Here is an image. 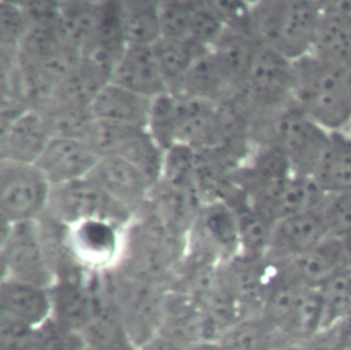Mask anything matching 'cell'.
Masks as SVG:
<instances>
[{
	"mask_svg": "<svg viewBox=\"0 0 351 350\" xmlns=\"http://www.w3.org/2000/svg\"><path fill=\"white\" fill-rule=\"evenodd\" d=\"M177 143L195 151L219 148L229 132V119L222 106L182 96H177Z\"/></svg>",
	"mask_w": 351,
	"mask_h": 350,
	"instance_id": "obj_14",
	"label": "cell"
},
{
	"mask_svg": "<svg viewBox=\"0 0 351 350\" xmlns=\"http://www.w3.org/2000/svg\"><path fill=\"white\" fill-rule=\"evenodd\" d=\"M0 313L38 328L52 317L51 291L26 281L1 279Z\"/></svg>",
	"mask_w": 351,
	"mask_h": 350,
	"instance_id": "obj_22",
	"label": "cell"
},
{
	"mask_svg": "<svg viewBox=\"0 0 351 350\" xmlns=\"http://www.w3.org/2000/svg\"><path fill=\"white\" fill-rule=\"evenodd\" d=\"M117 155L136 166L154 187L159 184L165 163V151L145 129L134 130L122 144Z\"/></svg>",
	"mask_w": 351,
	"mask_h": 350,
	"instance_id": "obj_30",
	"label": "cell"
},
{
	"mask_svg": "<svg viewBox=\"0 0 351 350\" xmlns=\"http://www.w3.org/2000/svg\"><path fill=\"white\" fill-rule=\"evenodd\" d=\"M99 15V1H59L58 34L75 54L92 40Z\"/></svg>",
	"mask_w": 351,
	"mask_h": 350,
	"instance_id": "obj_27",
	"label": "cell"
},
{
	"mask_svg": "<svg viewBox=\"0 0 351 350\" xmlns=\"http://www.w3.org/2000/svg\"><path fill=\"white\" fill-rule=\"evenodd\" d=\"M52 185L36 163L0 159V218L7 224L37 221L47 211Z\"/></svg>",
	"mask_w": 351,
	"mask_h": 350,
	"instance_id": "obj_7",
	"label": "cell"
},
{
	"mask_svg": "<svg viewBox=\"0 0 351 350\" xmlns=\"http://www.w3.org/2000/svg\"><path fill=\"white\" fill-rule=\"evenodd\" d=\"M318 210L328 237H341L351 232V192L325 194Z\"/></svg>",
	"mask_w": 351,
	"mask_h": 350,
	"instance_id": "obj_38",
	"label": "cell"
},
{
	"mask_svg": "<svg viewBox=\"0 0 351 350\" xmlns=\"http://www.w3.org/2000/svg\"><path fill=\"white\" fill-rule=\"evenodd\" d=\"M261 314L271 328L291 339L306 340L322 329L324 306L321 294L291 283L274 273Z\"/></svg>",
	"mask_w": 351,
	"mask_h": 350,
	"instance_id": "obj_5",
	"label": "cell"
},
{
	"mask_svg": "<svg viewBox=\"0 0 351 350\" xmlns=\"http://www.w3.org/2000/svg\"><path fill=\"white\" fill-rule=\"evenodd\" d=\"M326 237L318 209L293 214L274 224L265 258L271 265L280 264L308 251Z\"/></svg>",
	"mask_w": 351,
	"mask_h": 350,
	"instance_id": "obj_16",
	"label": "cell"
},
{
	"mask_svg": "<svg viewBox=\"0 0 351 350\" xmlns=\"http://www.w3.org/2000/svg\"><path fill=\"white\" fill-rule=\"evenodd\" d=\"M111 82L149 99L167 92L154 45H126Z\"/></svg>",
	"mask_w": 351,
	"mask_h": 350,
	"instance_id": "obj_21",
	"label": "cell"
},
{
	"mask_svg": "<svg viewBox=\"0 0 351 350\" xmlns=\"http://www.w3.org/2000/svg\"><path fill=\"white\" fill-rule=\"evenodd\" d=\"M29 32V21L18 1H0L1 63H15Z\"/></svg>",
	"mask_w": 351,
	"mask_h": 350,
	"instance_id": "obj_35",
	"label": "cell"
},
{
	"mask_svg": "<svg viewBox=\"0 0 351 350\" xmlns=\"http://www.w3.org/2000/svg\"><path fill=\"white\" fill-rule=\"evenodd\" d=\"M292 89L293 62L258 43L234 96L251 121L292 104Z\"/></svg>",
	"mask_w": 351,
	"mask_h": 350,
	"instance_id": "obj_4",
	"label": "cell"
},
{
	"mask_svg": "<svg viewBox=\"0 0 351 350\" xmlns=\"http://www.w3.org/2000/svg\"><path fill=\"white\" fill-rule=\"evenodd\" d=\"M99 159L82 139L52 137L36 165L53 187L88 177Z\"/></svg>",
	"mask_w": 351,
	"mask_h": 350,
	"instance_id": "obj_17",
	"label": "cell"
},
{
	"mask_svg": "<svg viewBox=\"0 0 351 350\" xmlns=\"http://www.w3.org/2000/svg\"><path fill=\"white\" fill-rule=\"evenodd\" d=\"M292 103L328 132L351 126V71L308 54L293 62Z\"/></svg>",
	"mask_w": 351,
	"mask_h": 350,
	"instance_id": "obj_1",
	"label": "cell"
},
{
	"mask_svg": "<svg viewBox=\"0 0 351 350\" xmlns=\"http://www.w3.org/2000/svg\"><path fill=\"white\" fill-rule=\"evenodd\" d=\"M121 25L126 45L152 47L162 37L159 1L122 0Z\"/></svg>",
	"mask_w": 351,
	"mask_h": 350,
	"instance_id": "obj_28",
	"label": "cell"
},
{
	"mask_svg": "<svg viewBox=\"0 0 351 350\" xmlns=\"http://www.w3.org/2000/svg\"><path fill=\"white\" fill-rule=\"evenodd\" d=\"M45 214L67 226L88 220H107L128 226L134 220L89 177L53 185Z\"/></svg>",
	"mask_w": 351,
	"mask_h": 350,
	"instance_id": "obj_8",
	"label": "cell"
},
{
	"mask_svg": "<svg viewBox=\"0 0 351 350\" xmlns=\"http://www.w3.org/2000/svg\"><path fill=\"white\" fill-rule=\"evenodd\" d=\"M330 132L324 129L293 103L250 121L251 145L271 144L287 156L296 176L313 177L326 147Z\"/></svg>",
	"mask_w": 351,
	"mask_h": 350,
	"instance_id": "obj_3",
	"label": "cell"
},
{
	"mask_svg": "<svg viewBox=\"0 0 351 350\" xmlns=\"http://www.w3.org/2000/svg\"><path fill=\"white\" fill-rule=\"evenodd\" d=\"M81 335L88 350H138L123 325L104 272L92 273V312Z\"/></svg>",
	"mask_w": 351,
	"mask_h": 350,
	"instance_id": "obj_11",
	"label": "cell"
},
{
	"mask_svg": "<svg viewBox=\"0 0 351 350\" xmlns=\"http://www.w3.org/2000/svg\"><path fill=\"white\" fill-rule=\"evenodd\" d=\"M271 268L280 277L315 290L322 287L339 270H347L343 265L337 237H326L308 251L288 261L274 264Z\"/></svg>",
	"mask_w": 351,
	"mask_h": 350,
	"instance_id": "obj_18",
	"label": "cell"
},
{
	"mask_svg": "<svg viewBox=\"0 0 351 350\" xmlns=\"http://www.w3.org/2000/svg\"><path fill=\"white\" fill-rule=\"evenodd\" d=\"M193 5L195 1L191 0L159 1V21L162 37L189 38Z\"/></svg>",
	"mask_w": 351,
	"mask_h": 350,
	"instance_id": "obj_39",
	"label": "cell"
},
{
	"mask_svg": "<svg viewBox=\"0 0 351 350\" xmlns=\"http://www.w3.org/2000/svg\"><path fill=\"white\" fill-rule=\"evenodd\" d=\"M138 350H188L184 346L178 345L177 342L158 334L151 340L144 343Z\"/></svg>",
	"mask_w": 351,
	"mask_h": 350,
	"instance_id": "obj_41",
	"label": "cell"
},
{
	"mask_svg": "<svg viewBox=\"0 0 351 350\" xmlns=\"http://www.w3.org/2000/svg\"><path fill=\"white\" fill-rule=\"evenodd\" d=\"M189 350H221L219 345L213 340H202L197 345L192 346Z\"/></svg>",
	"mask_w": 351,
	"mask_h": 350,
	"instance_id": "obj_43",
	"label": "cell"
},
{
	"mask_svg": "<svg viewBox=\"0 0 351 350\" xmlns=\"http://www.w3.org/2000/svg\"><path fill=\"white\" fill-rule=\"evenodd\" d=\"M51 130L38 110H26L0 130V159L36 163L49 140Z\"/></svg>",
	"mask_w": 351,
	"mask_h": 350,
	"instance_id": "obj_20",
	"label": "cell"
},
{
	"mask_svg": "<svg viewBox=\"0 0 351 350\" xmlns=\"http://www.w3.org/2000/svg\"><path fill=\"white\" fill-rule=\"evenodd\" d=\"M1 279H14L51 288L55 273L48 261L37 221L7 224L1 221Z\"/></svg>",
	"mask_w": 351,
	"mask_h": 350,
	"instance_id": "obj_9",
	"label": "cell"
},
{
	"mask_svg": "<svg viewBox=\"0 0 351 350\" xmlns=\"http://www.w3.org/2000/svg\"><path fill=\"white\" fill-rule=\"evenodd\" d=\"M151 103L149 97L108 82L96 95L90 111L100 121L145 129Z\"/></svg>",
	"mask_w": 351,
	"mask_h": 350,
	"instance_id": "obj_23",
	"label": "cell"
},
{
	"mask_svg": "<svg viewBox=\"0 0 351 350\" xmlns=\"http://www.w3.org/2000/svg\"><path fill=\"white\" fill-rule=\"evenodd\" d=\"M154 51L167 92L177 96L195 60L210 49L202 48L189 38L160 37V40L154 44Z\"/></svg>",
	"mask_w": 351,
	"mask_h": 350,
	"instance_id": "obj_26",
	"label": "cell"
},
{
	"mask_svg": "<svg viewBox=\"0 0 351 350\" xmlns=\"http://www.w3.org/2000/svg\"><path fill=\"white\" fill-rule=\"evenodd\" d=\"M276 331L262 314L244 317L228 328L215 340L221 350H266Z\"/></svg>",
	"mask_w": 351,
	"mask_h": 350,
	"instance_id": "obj_31",
	"label": "cell"
},
{
	"mask_svg": "<svg viewBox=\"0 0 351 350\" xmlns=\"http://www.w3.org/2000/svg\"><path fill=\"white\" fill-rule=\"evenodd\" d=\"M125 228L107 220H88L70 226V247L78 264L96 272L112 269L122 253Z\"/></svg>",
	"mask_w": 351,
	"mask_h": 350,
	"instance_id": "obj_12",
	"label": "cell"
},
{
	"mask_svg": "<svg viewBox=\"0 0 351 350\" xmlns=\"http://www.w3.org/2000/svg\"><path fill=\"white\" fill-rule=\"evenodd\" d=\"M319 8L311 54L351 71V0L319 1Z\"/></svg>",
	"mask_w": 351,
	"mask_h": 350,
	"instance_id": "obj_19",
	"label": "cell"
},
{
	"mask_svg": "<svg viewBox=\"0 0 351 350\" xmlns=\"http://www.w3.org/2000/svg\"><path fill=\"white\" fill-rule=\"evenodd\" d=\"M178 99L166 92L152 99L145 130L154 141L166 152L177 144Z\"/></svg>",
	"mask_w": 351,
	"mask_h": 350,
	"instance_id": "obj_33",
	"label": "cell"
},
{
	"mask_svg": "<svg viewBox=\"0 0 351 350\" xmlns=\"http://www.w3.org/2000/svg\"><path fill=\"white\" fill-rule=\"evenodd\" d=\"M38 111L45 118L52 137H74L84 140L95 121L90 107L48 102L38 108Z\"/></svg>",
	"mask_w": 351,
	"mask_h": 350,
	"instance_id": "obj_32",
	"label": "cell"
},
{
	"mask_svg": "<svg viewBox=\"0 0 351 350\" xmlns=\"http://www.w3.org/2000/svg\"><path fill=\"white\" fill-rule=\"evenodd\" d=\"M319 18V1L263 0L251 3V33L255 41L291 62L313 52Z\"/></svg>",
	"mask_w": 351,
	"mask_h": 350,
	"instance_id": "obj_2",
	"label": "cell"
},
{
	"mask_svg": "<svg viewBox=\"0 0 351 350\" xmlns=\"http://www.w3.org/2000/svg\"><path fill=\"white\" fill-rule=\"evenodd\" d=\"M30 350H41V349H40V347H37V346H34V347H32Z\"/></svg>",
	"mask_w": 351,
	"mask_h": 350,
	"instance_id": "obj_44",
	"label": "cell"
},
{
	"mask_svg": "<svg viewBox=\"0 0 351 350\" xmlns=\"http://www.w3.org/2000/svg\"><path fill=\"white\" fill-rule=\"evenodd\" d=\"M318 291L324 306L322 328L351 314V270H339Z\"/></svg>",
	"mask_w": 351,
	"mask_h": 350,
	"instance_id": "obj_36",
	"label": "cell"
},
{
	"mask_svg": "<svg viewBox=\"0 0 351 350\" xmlns=\"http://www.w3.org/2000/svg\"><path fill=\"white\" fill-rule=\"evenodd\" d=\"M236 93L228 75L223 73L210 51L200 55L189 69L177 96L222 103Z\"/></svg>",
	"mask_w": 351,
	"mask_h": 350,
	"instance_id": "obj_24",
	"label": "cell"
},
{
	"mask_svg": "<svg viewBox=\"0 0 351 350\" xmlns=\"http://www.w3.org/2000/svg\"><path fill=\"white\" fill-rule=\"evenodd\" d=\"M92 273L81 265L70 268L59 273L49 288L52 318L80 334L90 318Z\"/></svg>",
	"mask_w": 351,
	"mask_h": 350,
	"instance_id": "obj_15",
	"label": "cell"
},
{
	"mask_svg": "<svg viewBox=\"0 0 351 350\" xmlns=\"http://www.w3.org/2000/svg\"><path fill=\"white\" fill-rule=\"evenodd\" d=\"M104 277L123 325L140 349L160 331L169 288L132 279L114 268L104 270Z\"/></svg>",
	"mask_w": 351,
	"mask_h": 350,
	"instance_id": "obj_6",
	"label": "cell"
},
{
	"mask_svg": "<svg viewBox=\"0 0 351 350\" xmlns=\"http://www.w3.org/2000/svg\"><path fill=\"white\" fill-rule=\"evenodd\" d=\"M313 180L325 194L351 192V133L330 132Z\"/></svg>",
	"mask_w": 351,
	"mask_h": 350,
	"instance_id": "obj_25",
	"label": "cell"
},
{
	"mask_svg": "<svg viewBox=\"0 0 351 350\" xmlns=\"http://www.w3.org/2000/svg\"><path fill=\"white\" fill-rule=\"evenodd\" d=\"M188 254L225 262L240 254L237 220L228 203L213 200L202 205L186 237Z\"/></svg>",
	"mask_w": 351,
	"mask_h": 350,
	"instance_id": "obj_10",
	"label": "cell"
},
{
	"mask_svg": "<svg viewBox=\"0 0 351 350\" xmlns=\"http://www.w3.org/2000/svg\"><path fill=\"white\" fill-rule=\"evenodd\" d=\"M340 243V250H341V258H343V265L344 269L351 270V232L347 235L337 237Z\"/></svg>",
	"mask_w": 351,
	"mask_h": 350,
	"instance_id": "obj_42",
	"label": "cell"
},
{
	"mask_svg": "<svg viewBox=\"0 0 351 350\" xmlns=\"http://www.w3.org/2000/svg\"><path fill=\"white\" fill-rule=\"evenodd\" d=\"M34 346L41 350H88L80 332L59 324L52 317L36 328Z\"/></svg>",
	"mask_w": 351,
	"mask_h": 350,
	"instance_id": "obj_40",
	"label": "cell"
},
{
	"mask_svg": "<svg viewBox=\"0 0 351 350\" xmlns=\"http://www.w3.org/2000/svg\"><path fill=\"white\" fill-rule=\"evenodd\" d=\"M225 25L210 1H195L189 40L204 49H210L221 34L225 32Z\"/></svg>",
	"mask_w": 351,
	"mask_h": 350,
	"instance_id": "obj_37",
	"label": "cell"
},
{
	"mask_svg": "<svg viewBox=\"0 0 351 350\" xmlns=\"http://www.w3.org/2000/svg\"><path fill=\"white\" fill-rule=\"evenodd\" d=\"M197 151L177 143L165 152V163L159 184L176 189L197 191Z\"/></svg>",
	"mask_w": 351,
	"mask_h": 350,
	"instance_id": "obj_34",
	"label": "cell"
},
{
	"mask_svg": "<svg viewBox=\"0 0 351 350\" xmlns=\"http://www.w3.org/2000/svg\"><path fill=\"white\" fill-rule=\"evenodd\" d=\"M256 44L255 38L247 33L225 29L210 48V52L233 84L236 92L247 74Z\"/></svg>",
	"mask_w": 351,
	"mask_h": 350,
	"instance_id": "obj_29",
	"label": "cell"
},
{
	"mask_svg": "<svg viewBox=\"0 0 351 350\" xmlns=\"http://www.w3.org/2000/svg\"><path fill=\"white\" fill-rule=\"evenodd\" d=\"M88 177L134 218L144 211L155 188L136 166L118 155L100 158Z\"/></svg>",
	"mask_w": 351,
	"mask_h": 350,
	"instance_id": "obj_13",
	"label": "cell"
}]
</instances>
